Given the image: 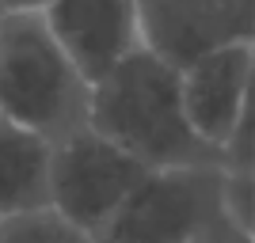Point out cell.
Returning <instances> with one entry per match:
<instances>
[{
    "instance_id": "6",
    "label": "cell",
    "mask_w": 255,
    "mask_h": 243,
    "mask_svg": "<svg viewBox=\"0 0 255 243\" xmlns=\"http://www.w3.org/2000/svg\"><path fill=\"white\" fill-rule=\"evenodd\" d=\"M252 80H255V42L221 46L179 73L183 114L194 133L217 152L229 141L233 126L240 122L244 106L252 103Z\"/></svg>"
},
{
    "instance_id": "7",
    "label": "cell",
    "mask_w": 255,
    "mask_h": 243,
    "mask_svg": "<svg viewBox=\"0 0 255 243\" xmlns=\"http://www.w3.org/2000/svg\"><path fill=\"white\" fill-rule=\"evenodd\" d=\"M42 19L88 84L141 46L133 0H53Z\"/></svg>"
},
{
    "instance_id": "4",
    "label": "cell",
    "mask_w": 255,
    "mask_h": 243,
    "mask_svg": "<svg viewBox=\"0 0 255 243\" xmlns=\"http://www.w3.org/2000/svg\"><path fill=\"white\" fill-rule=\"evenodd\" d=\"M145 175L149 167L141 160L84 126L50 152V205L96 236Z\"/></svg>"
},
{
    "instance_id": "11",
    "label": "cell",
    "mask_w": 255,
    "mask_h": 243,
    "mask_svg": "<svg viewBox=\"0 0 255 243\" xmlns=\"http://www.w3.org/2000/svg\"><path fill=\"white\" fill-rule=\"evenodd\" d=\"M191 243H255V236H252V232H244L240 224H233L221 209H217L210 221H206L202 228L194 232V240H191Z\"/></svg>"
},
{
    "instance_id": "2",
    "label": "cell",
    "mask_w": 255,
    "mask_h": 243,
    "mask_svg": "<svg viewBox=\"0 0 255 243\" xmlns=\"http://www.w3.org/2000/svg\"><path fill=\"white\" fill-rule=\"evenodd\" d=\"M92 84L53 42L42 11L0 15V118L50 145L88 126Z\"/></svg>"
},
{
    "instance_id": "3",
    "label": "cell",
    "mask_w": 255,
    "mask_h": 243,
    "mask_svg": "<svg viewBox=\"0 0 255 243\" xmlns=\"http://www.w3.org/2000/svg\"><path fill=\"white\" fill-rule=\"evenodd\" d=\"M225 167H156L111 213L96 243H191L221 209Z\"/></svg>"
},
{
    "instance_id": "1",
    "label": "cell",
    "mask_w": 255,
    "mask_h": 243,
    "mask_svg": "<svg viewBox=\"0 0 255 243\" xmlns=\"http://www.w3.org/2000/svg\"><path fill=\"white\" fill-rule=\"evenodd\" d=\"M88 129L156 167H225L221 152L206 145L183 114L179 73L137 46L88 95Z\"/></svg>"
},
{
    "instance_id": "9",
    "label": "cell",
    "mask_w": 255,
    "mask_h": 243,
    "mask_svg": "<svg viewBox=\"0 0 255 243\" xmlns=\"http://www.w3.org/2000/svg\"><path fill=\"white\" fill-rule=\"evenodd\" d=\"M0 243H96L84 228H76L69 217L42 205L27 213H8L0 217Z\"/></svg>"
},
{
    "instance_id": "8",
    "label": "cell",
    "mask_w": 255,
    "mask_h": 243,
    "mask_svg": "<svg viewBox=\"0 0 255 243\" xmlns=\"http://www.w3.org/2000/svg\"><path fill=\"white\" fill-rule=\"evenodd\" d=\"M50 152L34 129L0 118V217L50 205Z\"/></svg>"
},
{
    "instance_id": "10",
    "label": "cell",
    "mask_w": 255,
    "mask_h": 243,
    "mask_svg": "<svg viewBox=\"0 0 255 243\" xmlns=\"http://www.w3.org/2000/svg\"><path fill=\"white\" fill-rule=\"evenodd\" d=\"M221 213L244 232H255V175L225 171L221 175Z\"/></svg>"
},
{
    "instance_id": "12",
    "label": "cell",
    "mask_w": 255,
    "mask_h": 243,
    "mask_svg": "<svg viewBox=\"0 0 255 243\" xmlns=\"http://www.w3.org/2000/svg\"><path fill=\"white\" fill-rule=\"evenodd\" d=\"M53 0H0V15L4 11H46Z\"/></svg>"
},
{
    "instance_id": "5",
    "label": "cell",
    "mask_w": 255,
    "mask_h": 243,
    "mask_svg": "<svg viewBox=\"0 0 255 243\" xmlns=\"http://www.w3.org/2000/svg\"><path fill=\"white\" fill-rule=\"evenodd\" d=\"M133 15L141 46L175 73L255 38V0H133Z\"/></svg>"
}]
</instances>
